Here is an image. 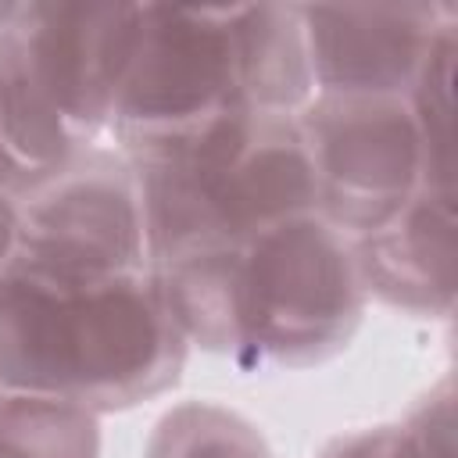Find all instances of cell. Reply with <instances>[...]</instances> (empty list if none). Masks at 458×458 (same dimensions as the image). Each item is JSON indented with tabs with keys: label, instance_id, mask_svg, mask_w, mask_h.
<instances>
[{
	"label": "cell",
	"instance_id": "cell-9",
	"mask_svg": "<svg viewBox=\"0 0 458 458\" xmlns=\"http://www.w3.org/2000/svg\"><path fill=\"white\" fill-rule=\"evenodd\" d=\"M365 293L386 308L447 318L454 308V190L419 186L379 229L354 240Z\"/></svg>",
	"mask_w": 458,
	"mask_h": 458
},
{
	"label": "cell",
	"instance_id": "cell-13",
	"mask_svg": "<svg viewBox=\"0 0 458 458\" xmlns=\"http://www.w3.org/2000/svg\"><path fill=\"white\" fill-rule=\"evenodd\" d=\"M408 107L426 150V186L454 190V21H447L429 43L408 89Z\"/></svg>",
	"mask_w": 458,
	"mask_h": 458
},
{
	"label": "cell",
	"instance_id": "cell-10",
	"mask_svg": "<svg viewBox=\"0 0 458 458\" xmlns=\"http://www.w3.org/2000/svg\"><path fill=\"white\" fill-rule=\"evenodd\" d=\"M240 93L250 111L297 114L315 97L308 43L297 4L233 7Z\"/></svg>",
	"mask_w": 458,
	"mask_h": 458
},
{
	"label": "cell",
	"instance_id": "cell-11",
	"mask_svg": "<svg viewBox=\"0 0 458 458\" xmlns=\"http://www.w3.org/2000/svg\"><path fill=\"white\" fill-rule=\"evenodd\" d=\"M147 458H276L254 422L215 401H182L147 440Z\"/></svg>",
	"mask_w": 458,
	"mask_h": 458
},
{
	"label": "cell",
	"instance_id": "cell-7",
	"mask_svg": "<svg viewBox=\"0 0 458 458\" xmlns=\"http://www.w3.org/2000/svg\"><path fill=\"white\" fill-rule=\"evenodd\" d=\"M14 29L29 64L79 147L107 132L143 36V4H21Z\"/></svg>",
	"mask_w": 458,
	"mask_h": 458
},
{
	"label": "cell",
	"instance_id": "cell-2",
	"mask_svg": "<svg viewBox=\"0 0 458 458\" xmlns=\"http://www.w3.org/2000/svg\"><path fill=\"white\" fill-rule=\"evenodd\" d=\"M190 344L150 268L75 272L21 254L0 272V394L93 415L179 383Z\"/></svg>",
	"mask_w": 458,
	"mask_h": 458
},
{
	"label": "cell",
	"instance_id": "cell-8",
	"mask_svg": "<svg viewBox=\"0 0 458 458\" xmlns=\"http://www.w3.org/2000/svg\"><path fill=\"white\" fill-rule=\"evenodd\" d=\"M315 93L408 97L429 43L454 21L451 4L311 7L297 4Z\"/></svg>",
	"mask_w": 458,
	"mask_h": 458
},
{
	"label": "cell",
	"instance_id": "cell-15",
	"mask_svg": "<svg viewBox=\"0 0 458 458\" xmlns=\"http://www.w3.org/2000/svg\"><path fill=\"white\" fill-rule=\"evenodd\" d=\"M318 458H415L401 426H365L333 437Z\"/></svg>",
	"mask_w": 458,
	"mask_h": 458
},
{
	"label": "cell",
	"instance_id": "cell-16",
	"mask_svg": "<svg viewBox=\"0 0 458 458\" xmlns=\"http://www.w3.org/2000/svg\"><path fill=\"white\" fill-rule=\"evenodd\" d=\"M18 254V211H14V193L0 182V272L11 265Z\"/></svg>",
	"mask_w": 458,
	"mask_h": 458
},
{
	"label": "cell",
	"instance_id": "cell-14",
	"mask_svg": "<svg viewBox=\"0 0 458 458\" xmlns=\"http://www.w3.org/2000/svg\"><path fill=\"white\" fill-rule=\"evenodd\" d=\"M415 458H454V386L440 379L404 422H397Z\"/></svg>",
	"mask_w": 458,
	"mask_h": 458
},
{
	"label": "cell",
	"instance_id": "cell-1",
	"mask_svg": "<svg viewBox=\"0 0 458 458\" xmlns=\"http://www.w3.org/2000/svg\"><path fill=\"white\" fill-rule=\"evenodd\" d=\"M150 272L186 344L240 369L322 365L351 344L369 304L354 240L318 211L186 250Z\"/></svg>",
	"mask_w": 458,
	"mask_h": 458
},
{
	"label": "cell",
	"instance_id": "cell-4",
	"mask_svg": "<svg viewBox=\"0 0 458 458\" xmlns=\"http://www.w3.org/2000/svg\"><path fill=\"white\" fill-rule=\"evenodd\" d=\"M243 107L233 7L143 4V36L107 122L114 147H165Z\"/></svg>",
	"mask_w": 458,
	"mask_h": 458
},
{
	"label": "cell",
	"instance_id": "cell-5",
	"mask_svg": "<svg viewBox=\"0 0 458 458\" xmlns=\"http://www.w3.org/2000/svg\"><path fill=\"white\" fill-rule=\"evenodd\" d=\"M293 122L315 179V211L351 240L386 225L426 182L408 97L315 93Z\"/></svg>",
	"mask_w": 458,
	"mask_h": 458
},
{
	"label": "cell",
	"instance_id": "cell-3",
	"mask_svg": "<svg viewBox=\"0 0 458 458\" xmlns=\"http://www.w3.org/2000/svg\"><path fill=\"white\" fill-rule=\"evenodd\" d=\"M125 161L143 197L150 268L315 211V179L293 114L243 107Z\"/></svg>",
	"mask_w": 458,
	"mask_h": 458
},
{
	"label": "cell",
	"instance_id": "cell-12",
	"mask_svg": "<svg viewBox=\"0 0 458 458\" xmlns=\"http://www.w3.org/2000/svg\"><path fill=\"white\" fill-rule=\"evenodd\" d=\"M0 458H100V422L72 404L4 397Z\"/></svg>",
	"mask_w": 458,
	"mask_h": 458
},
{
	"label": "cell",
	"instance_id": "cell-17",
	"mask_svg": "<svg viewBox=\"0 0 458 458\" xmlns=\"http://www.w3.org/2000/svg\"><path fill=\"white\" fill-rule=\"evenodd\" d=\"M18 11H21V4H0V32L18 18Z\"/></svg>",
	"mask_w": 458,
	"mask_h": 458
},
{
	"label": "cell",
	"instance_id": "cell-6",
	"mask_svg": "<svg viewBox=\"0 0 458 458\" xmlns=\"http://www.w3.org/2000/svg\"><path fill=\"white\" fill-rule=\"evenodd\" d=\"M18 254L75 272L150 268L143 197L118 147L89 143L14 190Z\"/></svg>",
	"mask_w": 458,
	"mask_h": 458
}]
</instances>
